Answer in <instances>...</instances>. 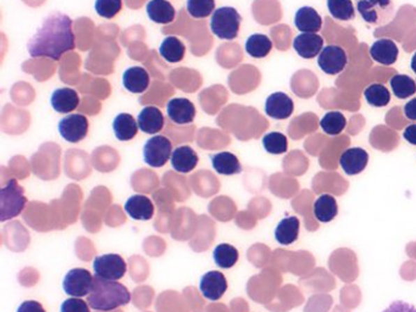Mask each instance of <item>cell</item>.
<instances>
[{"label":"cell","mask_w":416,"mask_h":312,"mask_svg":"<svg viewBox=\"0 0 416 312\" xmlns=\"http://www.w3.org/2000/svg\"><path fill=\"white\" fill-rule=\"evenodd\" d=\"M75 47L73 20L63 13L48 15L27 43L32 58H47L53 61L60 60Z\"/></svg>","instance_id":"6da1fadb"},{"label":"cell","mask_w":416,"mask_h":312,"mask_svg":"<svg viewBox=\"0 0 416 312\" xmlns=\"http://www.w3.org/2000/svg\"><path fill=\"white\" fill-rule=\"evenodd\" d=\"M131 302V294L124 284L117 281L94 277L91 293L88 295V304L97 311H112L125 306Z\"/></svg>","instance_id":"7a4b0ae2"},{"label":"cell","mask_w":416,"mask_h":312,"mask_svg":"<svg viewBox=\"0 0 416 312\" xmlns=\"http://www.w3.org/2000/svg\"><path fill=\"white\" fill-rule=\"evenodd\" d=\"M27 199L24 197V188L19 186L16 179H10L0 189V221L5 222L19 216L24 211Z\"/></svg>","instance_id":"3957f363"},{"label":"cell","mask_w":416,"mask_h":312,"mask_svg":"<svg viewBox=\"0 0 416 312\" xmlns=\"http://www.w3.org/2000/svg\"><path fill=\"white\" fill-rule=\"evenodd\" d=\"M241 22L242 16L237 10L225 6L215 10L210 21V29L218 38L232 40L238 36Z\"/></svg>","instance_id":"277c9868"},{"label":"cell","mask_w":416,"mask_h":312,"mask_svg":"<svg viewBox=\"0 0 416 312\" xmlns=\"http://www.w3.org/2000/svg\"><path fill=\"white\" fill-rule=\"evenodd\" d=\"M355 3L359 15L370 26L387 24L394 16L392 0H355Z\"/></svg>","instance_id":"5b68a950"},{"label":"cell","mask_w":416,"mask_h":312,"mask_svg":"<svg viewBox=\"0 0 416 312\" xmlns=\"http://www.w3.org/2000/svg\"><path fill=\"white\" fill-rule=\"evenodd\" d=\"M172 155V143L169 138L164 135H155L147 143L143 148V158L147 165L151 168H163L165 163L171 160Z\"/></svg>","instance_id":"8992f818"},{"label":"cell","mask_w":416,"mask_h":312,"mask_svg":"<svg viewBox=\"0 0 416 312\" xmlns=\"http://www.w3.org/2000/svg\"><path fill=\"white\" fill-rule=\"evenodd\" d=\"M93 269L99 278L119 281L126 274V262L120 255H102L94 259Z\"/></svg>","instance_id":"52a82bcc"},{"label":"cell","mask_w":416,"mask_h":312,"mask_svg":"<svg viewBox=\"0 0 416 312\" xmlns=\"http://www.w3.org/2000/svg\"><path fill=\"white\" fill-rule=\"evenodd\" d=\"M93 281L94 278L88 269H73L64 278V290L75 298L88 297L92 290Z\"/></svg>","instance_id":"ba28073f"},{"label":"cell","mask_w":416,"mask_h":312,"mask_svg":"<svg viewBox=\"0 0 416 312\" xmlns=\"http://www.w3.org/2000/svg\"><path fill=\"white\" fill-rule=\"evenodd\" d=\"M58 128L59 133L66 142L78 143L87 137L89 122L86 116L73 114L64 117L63 120L59 122Z\"/></svg>","instance_id":"9c48e42d"},{"label":"cell","mask_w":416,"mask_h":312,"mask_svg":"<svg viewBox=\"0 0 416 312\" xmlns=\"http://www.w3.org/2000/svg\"><path fill=\"white\" fill-rule=\"evenodd\" d=\"M348 58L343 48L339 45H327L322 49L318 58V65L326 75H339L347 66Z\"/></svg>","instance_id":"30bf717a"},{"label":"cell","mask_w":416,"mask_h":312,"mask_svg":"<svg viewBox=\"0 0 416 312\" xmlns=\"http://www.w3.org/2000/svg\"><path fill=\"white\" fill-rule=\"evenodd\" d=\"M199 288L205 298L216 302L228 290V279L218 271H210L200 279Z\"/></svg>","instance_id":"8fae6325"},{"label":"cell","mask_w":416,"mask_h":312,"mask_svg":"<svg viewBox=\"0 0 416 312\" xmlns=\"http://www.w3.org/2000/svg\"><path fill=\"white\" fill-rule=\"evenodd\" d=\"M295 110V103L283 91H276L269 96L265 103V112L275 120L288 119Z\"/></svg>","instance_id":"7c38bea8"},{"label":"cell","mask_w":416,"mask_h":312,"mask_svg":"<svg viewBox=\"0 0 416 312\" xmlns=\"http://www.w3.org/2000/svg\"><path fill=\"white\" fill-rule=\"evenodd\" d=\"M168 116L176 125H188L195 119V106L186 98H174L168 104Z\"/></svg>","instance_id":"4fadbf2b"},{"label":"cell","mask_w":416,"mask_h":312,"mask_svg":"<svg viewBox=\"0 0 416 312\" xmlns=\"http://www.w3.org/2000/svg\"><path fill=\"white\" fill-rule=\"evenodd\" d=\"M369 163V154L363 148H349L341 155L339 165L349 176L363 172Z\"/></svg>","instance_id":"5bb4252c"},{"label":"cell","mask_w":416,"mask_h":312,"mask_svg":"<svg viewBox=\"0 0 416 312\" xmlns=\"http://www.w3.org/2000/svg\"><path fill=\"white\" fill-rule=\"evenodd\" d=\"M293 48L300 58L314 59L324 49V39L318 34H300L293 40Z\"/></svg>","instance_id":"9a60e30c"},{"label":"cell","mask_w":416,"mask_h":312,"mask_svg":"<svg viewBox=\"0 0 416 312\" xmlns=\"http://www.w3.org/2000/svg\"><path fill=\"white\" fill-rule=\"evenodd\" d=\"M370 55L376 63L389 66L397 61L399 49L392 39H378L370 47Z\"/></svg>","instance_id":"2e32d148"},{"label":"cell","mask_w":416,"mask_h":312,"mask_svg":"<svg viewBox=\"0 0 416 312\" xmlns=\"http://www.w3.org/2000/svg\"><path fill=\"white\" fill-rule=\"evenodd\" d=\"M127 215L137 221H148L154 215V205L145 195H133L125 204Z\"/></svg>","instance_id":"e0dca14e"},{"label":"cell","mask_w":416,"mask_h":312,"mask_svg":"<svg viewBox=\"0 0 416 312\" xmlns=\"http://www.w3.org/2000/svg\"><path fill=\"white\" fill-rule=\"evenodd\" d=\"M295 26L302 34H316L322 27V20L314 8L303 6L295 13Z\"/></svg>","instance_id":"ac0fdd59"},{"label":"cell","mask_w":416,"mask_h":312,"mask_svg":"<svg viewBox=\"0 0 416 312\" xmlns=\"http://www.w3.org/2000/svg\"><path fill=\"white\" fill-rule=\"evenodd\" d=\"M138 127L147 135H156L164 127V115L155 106H147L138 115Z\"/></svg>","instance_id":"d6986e66"},{"label":"cell","mask_w":416,"mask_h":312,"mask_svg":"<svg viewBox=\"0 0 416 312\" xmlns=\"http://www.w3.org/2000/svg\"><path fill=\"white\" fill-rule=\"evenodd\" d=\"M50 103L59 114H68L77 109L80 96L73 88H59L54 91Z\"/></svg>","instance_id":"ffe728a7"},{"label":"cell","mask_w":416,"mask_h":312,"mask_svg":"<svg viewBox=\"0 0 416 312\" xmlns=\"http://www.w3.org/2000/svg\"><path fill=\"white\" fill-rule=\"evenodd\" d=\"M198 154L188 145H182L172 151L171 165L179 173H188L193 171L198 165Z\"/></svg>","instance_id":"44dd1931"},{"label":"cell","mask_w":416,"mask_h":312,"mask_svg":"<svg viewBox=\"0 0 416 312\" xmlns=\"http://www.w3.org/2000/svg\"><path fill=\"white\" fill-rule=\"evenodd\" d=\"M149 75L147 73V70L140 66L127 68L122 77L124 87L127 91L135 94H140L147 91V88L149 87Z\"/></svg>","instance_id":"7402d4cb"},{"label":"cell","mask_w":416,"mask_h":312,"mask_svg":"<svg viewBox=\"0 0 416 312\" xmlns=\"http://www.w3.org/2000/svg\"><path fill=\"white\" fill-rule=\"evenodd\" d=\"M147 14L155 24H171L174 19V6L168 0H150L147 5Z\"/></svg>","instance_id":"603a6c76"},{"label":"cell","mask_w":416,"mask_h":312,"mask_svg":"<svg viewBox=\"0 0 416 312\" xmlns=\"http://www.w3.org/2000/svg\"><path fill=\"white\" fill-rule=\"evenodd\" d=\"M138 128V122L135 120V117L125 112L117 115L112 122V130L115 137L121 142L133 140L137 135Z\"/></svg>","instance_id":"cb8c5ba5"},{"label":"cell","mask_w":416,"mask_h":312,"mask_svg":"<svg viewBox=\"0 0 416 312\" xmlns=\"http://www.w3.org/2000/svg\"><path fill=\"white\" fill-rule=\"evenodd\" d=\"M299 218L295 216L285 217L281 220L275 230V238L281 245H290L295 243L299 237Z\"/></svg>","instance_id":"d4e9b609"},{"label":"cell","mask_w":416,"mask_h":312,"mask_svg":"<svg viewBox=\"0 0 416 312\" xmlns=\"http://www.w3.org/2000/svg\"><path fill=\"white\" fill-rule=\"evenodd\" d=\"M211 163L218 174L232 176V174L242 172V166H241L237 156L232 153H228V151H223V153L214 155L211 158Z\"/></svg>","instance_id":"484cf974"},{"label":"cell","mask_w":416,"mask_h":312,"mask_svg":"<svg viewBox=\"0 0 416 312\" xmlns=\"http://www.w3.org/2000/svg\"><path fill=\"white\" fill-rule=\"evenodd\" d=\"M339 214V205L332 195L322 194L314 202V215L320 222H331Z\"/></svg>","instance_id":"4316f807"},{"label":"cell","mask_w":416,"mask_h":312,"mask_svg":"<svg viewBox=\"0 0 416 312\" xmlns=\"http://www.w3.org/2000/svg\"><path fill=\"white\" fill-rule=\"evenodd\" d=\"M272 49V39L265 34H252L246 42V52L254 59L267 58Z\"/></svg>","instance_id":"83f0119b"},{"label":"cell","mask_w":416,"mask_h":312,"mask_svg":"<svg viewBox=\"0 0 416 312\" xmlns=\"http://www.w3.org/2000/svg\"><path fill=\"white\" fill-rule=\"evenodd\" d=\"M186 48L184 43L176 37H166L160 45V55L168 63H179L184 58Z\"/></svg>","instance_id":"f1b7e54d"},{"label":"cell","mask_w":416,"mask_h":312,"mask_svg":"<svg viewBox=\"0 0 416 312\" xmlns=\"http://www.w3.org/2000/svg\"><path fill=\"white\" fill-rule=\"evenodd\" d=\"M364 96L369 105L373 107H385L391 101V94L386 87L378 83H373L364 91Z\"/></svg>","instance_id":"f546056e"},{"label":"cell","mask_w":416,"mask_h":312,"mask_svg":"<svg viewBox=\"0 0 416 312\" xmlns=\"http://www.w3.org/2000/svg\"><path fill=\"white\" fill-rule=\"evenodd\" d=\"M238 258V250L232 246L231 244H220L215 248L214 250V260L215 262L220 267L223 269H231L235 265L237 264Z\"/></svg>","instance_id":"4dcf8cb0"},{"label":"cell","mask_w":416,"mask_h":312,"mask_svg":"<svg viewBox=\"0 0 416 312\" xmlns=\"http://www.w3.org/2000/svg\"><path fill=\"white\" fill-rule=\"evenodd\" d=\"M347 125V120L342 112L329 111L320 121V126L325 133L329 135H337L343 132Z\"/></svg>","instance_id":"1f68e13d"},{"label":"cell","mask_w":416,"mask_h":312,"mask_svg":"<svg viewBox=\"0 0 416 312\" xmlns=\"http://www.w3.org/2000/svg\"><path fill=\"white\" fill-rule=\"evenodd\" d=\"M391 87L394 96H397L398 99H406L416 93V82L408 75L393 76L391 78Z\"/></svg>","instance_id":"d6a6232c"},{"label":"cell","mask_w":416,"mask_h":312,"mask_svg":"<svg viewBox=\"0 0 416 312\" xmlns=\"http://www.w3.org/2000/svg\"><path fill=\"white\" fill-rule=\"evenodd\" d=\"M329 14L339 21H352L355 17L352 0H327Z\"/></svg>","instance_id":"836d02e7"},{"label":"cell","mask_w":416,"mask_h":312,"mask_svg":"<svg viewBox=\"0 0 416 312\" xmlns=\"http://www.w3.org/2000/svg\"><path fill=\"white\" fill-rule=\"evenodd\" d=\"M262 145L269 154L280 155L283 154L288 149V140L283 133L272 132L264 135Z\"/></svg>","instance_id":"e575fe53"},{"label":"cell","mask_w":416,"mask_h":312,"mask_svg":"<svg viewBox=\"0 0 416 312\" xmlns=\"http://www.w3.org/2000/svg\"><path fill=\"white\" fill-rule=\"evenodd\" d=\"M214 10L215 0H187V11L194 19H205Z\"/></svg>","instance_id":"d590c367"},{"label":"cell","mask_w":416,"mask_h":312,"mask_svg":"<svg viewBox=\"0 0 416 312\" xmlns=\"http://www.w3.org/2000/svg\"><path fill=\"white\" fill-rule=\"evenodd\" d=\"M96 11L104 19H112L122 9V0H96Z\"/></svg>","instance_id":"8d00e7d4"},{"label":"cell","mask_w":416,"mask_h":312,"mask_svg":"<svg viewBox=\"0 0 416 312\" xmlns=\"http://www.w3.org/2000/svg\"><path fill=\"white\" fill-rule=\"evenodd\" d=\"M89 304L80 298H70L61 305V312H91Z\"/></svg>","instance_id":"74e56055"},{"label":"cell","mask_w":416,"mask_h":312,"mask_svg":"<svg viewBox=\"0 0 416 312\" xmlns=\"http://www.w3.org/2000/svg\"><path fill=\"white\" fill-rule=\"evenodd\" d=\"M382 312H416V308L414 305L402 302V300H397L393 302L386 310Z\"/></svg>","instance_id":"f35d334b"},{"label":"cell","mask_w":416,"mask_h":312,"mask_svg":"<svg viewBox=\"0 0 416 312\" xmlns=\"http://www.w3.org/2000/svg\"><path fill=\"white\" fill-rule=\"evenodd\" d=\"M17 312H45L42 304L36 300H27L20 305Z\"/></svg>","instance_id":"ab89813d"},{"label":"cell","mask_w":416,"mask_h":312,"mask_svg":"<svg viewBox=\"0 0 416 312\" xmlns=\"http://www.w3.org/2000/svg\"><path fill=\"white\" fill-rule=\"evenodd\" d=\"M403 137H404V140H407L408 143L416 145V124L408 126L407 128L403 132Z\"/></svg>","instance_id":"60d3db41"},{"label":"cell","mask_w":416,"mask_h":312,"mask_svg":"<svg viewBox=\"0 0 416 312\" xmlns=\"http://www.w3.org/2000/svg\"><path fill=\"white\" fill-rule=\"evenodd\" d=\"M404 114L407 116L409 120L416 121V98L408 101L406 106H404Z\"/></svg>","instance_id":"b9f144b4"},{"label":"cell","mask_w":416,"mask_h":312,"mask_svg":"<svg viewBox=\"0 0 416 312\" xmlns=\"http://www.w3.org/2000/svg\"><path fill=\"white\" fill-rule=\"evenodd\" d=\"M410 66H412V70L416 75V53L414 54V55H413L412 63H410Z\"/></svg>","instance_id":"7bdbcfd3"}]
</instances>
